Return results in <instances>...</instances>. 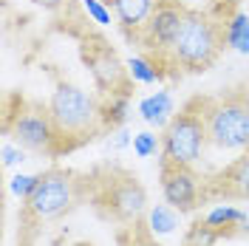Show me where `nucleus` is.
<instances>
[{"instance_id":"1","label":"nucleus","mask_w":249,"mask_h":246,"mask_svg":"<svg viewBox=\"0 0 249 246\" xmlns=\"http://www.w3.org/2000/svg\"><path fill=\"white\" fill-rule=\"evenodd\" d=\"M224 34L218 29V23L204 12L196 9H187L184 23L173 40L170 48V60L176 68H184V71H207L213 62L218 60V51L224 46Z\"/></svg>"},{"instance_id":"2","label":"nucleus","mask_w":249,"mask_h":246,"mask_svg":"<svg viewBox=\"0 0 249 246\" xmlns=\"http://www.w3.org/2000/svg\"><path fill=\"white\" fill-rule=\"evenodd\" d=\"M207 105L210 99H190L184 108L164 124L161 133V161L173 164H196L204 153V144L210 141L207 136Z\"/></svg>"},{"instance_id":"3","label":"nucleus","mask_w":249,"mask_h":246,"mask_svg":"<svg viewBox=\"0 0 249 246\" xmlns=\"http://www.w3.org/2000/svg\"><path fill=\"white\" fill-rule=\"evenodd\" d=\"M48 113L57 127V139H71V144H82L102 124V108L96 105V99L68 82H60L51 93Z\"/></svg>"},{"instance_id":"4","label":"nucleus","mask_w":249,"mask_h":246,"mask_svg":"<svg viewBox=\"0 0 249 246\" xmlns=\"http://www.w3.org/2000/svg\"><path fill=\"white\" fill-rule=\"evenodd\" d=\"M207 136L221 150H247L249 147L247 96L230 93L224 99H210V105H207Z\"/></svg>"},{"instance_id":"5","label":"nucleus","mask_w":249,"mask_h":246,"mask_svg":"<svg viewBox=\"0 0 249 246\" xmlns=\"http://www.w3.org/2000/svg\"><path fill=\"white\" fill-rule=\"evenodd\" d=\"M96 207L105 218H113L119 224H133L147 210V193L130 173H108L96 187Z\"/></svg>"},{"instance_id":"6","label":"nucleus","mask_w":249,"mask_h":246,"mask_svg":"<svg viewBox=\"0 0 249 246\" xmlns=\"http://www.w3.org/2000/svg\"><path fill=\"white\" fill-rule=\"evenodd\" d=\"M74 201H77L74 176L65 170H46L40 173V184L34 187V193L26 201V212L37 221H48V218H57L65 210H71Z\"/></svg>"},{"instance_id":"7","label":"nucleus","mask_w":249,"mask_h":246,"mask_svg":"<svg viewBox=\"0 0 249 246\" xmlns=\"http://www.w3.org/2000/svg\"><path fill=\"white\" fill-rule=\"evenodd\" d=\"M82 60L91 68V77L96 82V88L108 96H116V93H124L127 88V79H130V71H127V62H122L116 57V51L99 40V37H88L85 46H82Z\"/></svg>"},{"instance_id":"8","label":"nucleus","mask_w":249,"mask_h":246,"mask_svg":"<svg viewBox=\"0 0 249 246\" xmlns=\"http://www.w3.org/2000/svg\"><path fill=\"white\" fill-rule=\"evenodd\" d=\"M184 15H187V9H181L178 3H173V0H159L156 9L150 12V17H147V23L142 26L139 43L147 48L150 54L170 60L173 40H176V34L181 29V23H184Z\"/></svg>"},{"instance_id":"9","label":"nucleus","mask_w":249,"mask_h":246,"mask_svg":"<svg viewBox=\"0 0 249 246\" xmlns=\"http://www.w3.org/2000/svg\"><path fill=\"white\" fill-rule=\"evenodd\" d=\"M9 136L15 139V144L34 153H57L54 144L60 141L48 108H26L15 113V119H9Z\"/></svg>"},{"instance_id":"10","label":"nucleus","mask_w":249,"mask_h":246,"mask_svg":"<svg viewBox=\"0 0 249 246\" xmlns=\"http://www.w3.org/2000/svg\"><path fill=\"white\" fill-rule=\"evenodd\" d=\"M198 190V176L190 170V164L161 161V195L176 212H193L201 195Z\"/></svg>"},{"instance_id":"11","label":"nucleus","mask_w":249,"mask_h":246,"mask_svg":"<svg viewBox=\"0 0 249 246\" xmlns=\"http://www.w3.org/2000/svg\"><path fill=\"white\" fill-rule=\"evenodd\" d=\"M210 195L227 201H247L249 198V147L241 158H235L230 167H224L210 178Z\"/></svg>"},{"instance_id":"12","label":"nucleus","mask_w":249,"mask_h":246,"mask_svg":"<svg viewBox=\"0 0 249 246\" xmlns=\"http://www.w3.org/2000/svg\"><path fill=\"white\" fill-rule=\"evenodd\" d=\"M113 3V12H116V20L127 34H139L142 26L147 23L150 12L156 9V0H110Z\"/></svg>"},{"instance_id":"13","label":"nucleus","mask_w":249,"mask_h":246,"mask_svg":"<svg viewBox=\"0 0 249 246\" xmlns=\"http://www.w3.org/2000/svg\"><path fill=\"white\" fill-rule=\"evenodd\" d=\"M139 113L147 124H156V127L167 124L173 116H176L170 91H156V93H150V96H144L139 102Z\"/></svg>"},{"instance_id":"14","label":"nucleus","mask_w":249,"mask_h":246,"mask_svg":"<svg viewBox=\"0 0 249 246\" xmlns=\"http://www.w3.org/2000/svg\"><path fill=\"white\" fill-rule=\"evenodd\" d=\"M224 40H227V46L235 48L238 54H249V15L247 12H235V15L227 20Z\"/></svg>"},{"instance_id":"15","label":"nucleus","mask_w":249,"mask_h":246,"mask_svg":"<svg viewBox=\"0 0 249 246\" xmlns=\"http://www.w3.org/2000/svg\"><path fill=\"white\" fill-rule=\"evenodd\" d=\"M127 71H130V79L133 82H142V85H153L161 79V71L150 57H130L127 60Z\"/></svg>"},{"instance_id":"16","label":"nucleus","mask_w":249,"mask_h":246,"mask_svg":"<svg viewBox=\"0 0 249 246\" xmlns=\"http://www.w3.org/2000/svg\"><path fill=\"white\" fill-rule=\"evenodd\" d=\"M153 235H156V232L150 229L147 224L133 221L130 227H124V229L119 232V246H161Z\"/></svg>"},{"instance_id":"17","label":"nucleus","mask_w":249,"mask_h":246,"mask_svg":"<svg viewBox=\"0 0 249 246\" xmlns=\"http://www.w3.org/2000/svg\"><path fill=\"white\" fill-rule=\"evenodd\" d=\"M176 224H178V215H176V210H173L170 204H159V207L150 210L147 227H150L156 235H167V232H173Z\"/></svg>"},{"instance_id":"18","label":"nucleus","mask_w":249,"mask_h":246,"mask_svg":"<svg viewBox=\"0 0 249 246\" xmlns=\"http://www.w3.org/2000/svg\"><path fill=\"white\" fill-rule=\"evenodd\" d=\"M204 221H207L210 227H215V229H224V227H235V224H247V212L221 204V207H215V210H210Z\"/></svg>"},{"instance_id":"19","label":"nucleus","mask_w":249,"mask_h":246,"mask_svg":"<svg viewBox=\"0 0 249 246\" xmlns=\"http://www.w3.org/2000/svg\"><path fill=\"white\" fill-rule=\"evenodd\" d=\"M218 235H221V229L210 227L207 221H196V224L190 227V232H187L184 246H215Z\"/></svg>"},{"instance_id":"20","label":"nucleus","mask_w":249,"mask_h":246,"mask_svg":"<svg viewBox=\"0 0 249 246\" xmlns=\"http://www.w3.org/2000/svg\"><path fill=\"white\" fill-rule=\"evenodd\" d=\"M156 150H161V139L150 133V130H142L133 136V153L139 156V158H150Z\"/></svg>"},{"instance_id":"21","label":"nucleus","mask_w":249,"mask_h":246,"mask_svg":"<svg viewBox=\"0 0 249 246\" xmlns=\"http://www.w3.org/2000/svg\"><path fill=\"white\" fill-rule=\"evenodd\" d=\"M124 110H127V93H116V96H110V102L102 108V122L122 124Z\"/></svg>"},{"instance_id":"22","label":"nucleus","mask_w":249,"mask_h":246,"mask_svg":"<svg viewBox=\"0 0 249 246\" xmlns=\"http://www.w3.org/2000/svg\"><path fill=\"white\" fill-rule=\"evenodd\" d=\"M37 184H40V173H34V176H29V173H17L15 178H12V193H15L17 198L29 201V195L34 193Z\"/></svg>"},{"instance_id":"23","label":"nucleus","mask_w":249,"mask_h":246,"mask_svg":"<svg viewBox=\"0 0 249 246\" xmlns=\"http://www.w3.org/2000/svg\"><path fill=\"white\" fill-rule=\"evenodd\" d=\"M82 9L96 26H110V12L102 0H82Z\"/></svg>"},{"instance_id":"24","label":"nucleus","mask_w":249,"mask_h":246,"mask_svg":"<svg viewBox=\"0 0 249 246\" xmlns=\"http://www.w3.org/2000/svg\"><path fill=\"white\" fill-rule=\"evenodd\" d=\"M0 156H3V167H15V164H20V161H26V147L6 141L3 150H0Z\"/></svg>"},{"instance_id":"25","label":"nucleus","mask_w":249,"mask_h":246,"mask_svg":"<svg viewBox=\"0 0 249 246\" xmlns=\"http://www.w3.org/2000/svg\"><path fill=\"white\" fill-rule=\"evenodd\" d=\"M34 3H37V6H43V9H60L65 0H34Z\"/></svg>"},{"instance_id":"26","label":"nucleus","mask_w":249,"mask_h":246,"mask_svg":"<svg viewBox=\"0 0 249 246\" xmlns=\"http://www.w3.org/2000/svg\"><path fill=\"white\" fill-rule=\"evenodd\" d=\"M247 110H249V96H247Z\"/></svg>"}]
</instances>
